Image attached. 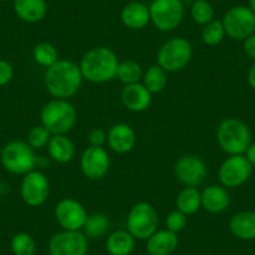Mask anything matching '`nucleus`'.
I'll return each mask as SVG.
<instances>
[{
	"label": "nucleus",
	"mask_w": 255,
	"mask_h": 255,
	"mask_svg": "<svg viewBox=\"0 0 255 255\" xmlns=\"http://www.w3.org/2000/svg\"><path fill=\"white\" fill-rule=\"evenodd\" d=\"M105 247L110 255H129L135 247V238L128 230H118L108 237Z\"/></svg>",
	"instance_id": "obj_24"
},
{
	"label": "nucleus",
	"mask_w": 255,
	"mask_h": 255,
	"mask_svg": "<svg viewBox=\"0 0 255 255\" xmlns=\"http://www.w3.org/2000/svg\"><path fill=\"white\" fill-rule=\"evenodd\" d=\"M122 21L127 28L139 30L150 23V13L149 8L139 1H131L127 4L122 10Z\"/></svg>",
	"instance_id": "obj_19"
},
{
	"label": "nucleus",
	"mask_w": 255,
	"mask_h": 255,
	"mask_svg": "<svg viewBox=\"0 0 255 255\" xmlns=\"http://www.w3.org/2000/svg\"><path fill=\"white\" fill-rule=\"evenodd\" d=\"M186 224H188V215L179 212L178 209L171 212L165 220L166 229L175 233V234L180 233L186 227Z\"/></svg>",
	"instance_id": "obj_34"
},
{
	"label": "nucleus",
	"mask_w": 255,
	"mask_h": 255,
	"mask_svg": "<svg viewBox=\"0 0 255 255\" xmlns=\"http://www.w3.org/2000/svg\"><path fill=\"white\" fill-rule=\"evenodd\" d=\"M190 14L193 20L203 26L214 20V8L208 0H194L191 4Z\"/></svg>",
	"instance_id": "obj_30"
},
{
	"label": "nucleus",
	"mask_w": 255,
	"mask_h": 255,
	"mask_svg": "<svg viewBox=\"0 0 255 255\" xmlns=\"http://www.w3.org/2000/svg\"><path fill=\"white\" fill-rule=\"evenodd\" d=\"M16 16L25 23H38L43 20L48 11L45 0H14Z\"/></svg>",
	"instance_id": "obj_21"
},
{
	"label": "nucleus",
	"mask_w": 255,
	"mask_h": 255,
	"mask_svg": "<svg viewBox=\"0 0 255 255\" xmlns=\"http://www.w3.org/2000/svg\"><path fill=\"white\" fill-rule=\"evenodd\" d=\"M118 56L107 46H95L88 50L80 60L83 78L90 83L102 84L117 78Z\"/></svg>",
	"instance_id": "obj_2"
},
{
	"label": "nucleus",
	"mask_w": 255,
	"mask_h": 255,
	"mask_svg": "<svg viewBox=\"0 0 255 255\" xmlns=\"http://www.w3.org/2000/svg\"><path fill=\"white\" fill-rule=\"evenodd\" d=\"M33 58L36 64L48 69L59 60V53L53 44L44 41V43L36 44L33 50Z\"/></svg>",
	"instance_id": "obj_29"
},
{
	"label": "nucleus",
	"mask_w": 255,
	"mask_h": 255,
	"mask_svg": "<svg viewBox=\"0 0 255 255\" xmlns=\"http://www.w3.org/2000/svg\"><path fill=\"white\" fill-rule=\"evenodd\" d=\"M245 153H247V159L250 161V164L255 165V143L250 144Z\"/></svg>",
	"instance_id": "obj_38"
},
{
	"label": "nucleus",
	"mask_w": 255,
	"mask_h": 255,
	"mask_svg": "<svg viewBox=\"0 0 255 255\" xmlns=\"http://www.w3.org/2000/svg\"><path fill=\"white\" fill-rule=\"evenodd\" d=\"M80 168L85 178L89 180H100L109 171V154L103 146L90 145L80 156Z\"/></svg>",
	"instance_id": "obj_15"
},
{
	"label": "nucleus",
	"mask_w": 255,
	"mask_h": 255,
	"mask_svg": "<svg viewBox=\"0 0 255 255\" xmlns=\"http://www.w3.org/2000/svg\"><path fill=\"white\" fill-rule=\"evenodd\" d=\"M176 209L185 215H193L202 208V193L194 186H185L175 199Z\"/></svg>",
	"instance_id": "obj_25"
},
{
	"label": "nucleus",
	"mask_w": 255,
	"mask_h": 255,
	"mask_svg": "<svg viewBox=\"0 0 255 255\" xmlns=\"http://www.w3.org/2000/svg\"><path fill=\"white\" fill-rule=\"evenodd\" d=\"M14 77V68L9 61L0 59V87H4Z\"/></svg>",
	"instance_id": "obj_35"
},
{
	"label": "nucleus",
	"mask_w": 255,
	"mask_h": 255,
	"mask_svg": "<svg viewBox=\"0 0 255 255\" xmlns=\"http://www.w3.org/2000/svg\"><path fill=\"white\" fill-rule=\"evenodd\" d=\"M10 247L14 255H34L36 250L35 240L28 233H18L14 235Z\"/></svg>",
	"instance_id": "obj_32"
},
{
	"label": "nucleus",
	"mask_w": 255,
	"mask_h": 255,
	"mask_svg": "<svg viewBox=\"0 0 255 255\" xmlns=\"http://www.w3.org/2000/svg\"><path fill=\"white\" fill-rule=\"evenodd\" d=\"M217 140L222 150L229 155H243L252 144V134L245 123L229 118L220 123Z\"/></svg>",
	"instance_id": "obj_4"
},
{
	"label": "nucleus",
	"mask_w": 255,
	"mask_h": 255,
	"mask_svg": "<svg viewBox=\"0 0 255 255\" xmlns=\"http://www.w3.org/2000/svg\"><path fill=\"white\" fill-rule=\"evenodd\" d=\"M1 164L9 173L15 175H25L35 170L38 156L34 149L26 141L14 140L6 144L1 150Z\"/></svg>",
	"instance_id": "obj_5"
},
{
	"label": "nucleus",
	"mask_w": 255,
	"mask_h": 255,
	"mask_svg": "<svg viewBox=\"0 0 255 255\" xmlns=\"http://www.w3.org/2000/svg\"><path fill=\"white\" fill-rule=\"evenodd\" d=\"M51 138V134L46 130L43 125H36L29 130L26 143L35 150V149H41L48 145L49 140Z\"/></svg>",
	"instance_id": "obj_33"
},
{
	"label": "nucleus",
	"mask_w": 255,
	"mask_h": 255,
	"mask_svg": "<svg viewBox=\"0 0 255 255\" xmlns=\"http://www.w3.org/2000/svg\"><path fill=\"white\" fill-rule=\"evenodd\" d=\"M48 153L51 160L59 164L69 163L75 154V146L67 134L51 135L48 143Z\"/></svg>",
	"instance_id": "obj_22"
},
{
	"label": "nucleus",
	"mask_w": 255,
	"mask_h": 255,
	"mask_svg": "<svg viewBox=\"0 0 255 255\" xmlns=\"http://www.w3.org/2000/svg\"><path fill=\"white\" fill-rule=\"evenodd\" d=\"M110 229V220L109 218L102 213H97V214L88 215V219L85 222L84 227H83V233L87 238H92V239H98L102 238L109 232Z\"/></svg>",
	"instance_id": "obj_27"
},
{
	"label": "nucleus",
	"mask_w": 255,
	"mask_h": 255,
	"mask_svg": "<svg viewBox=\"0 0 255 255\" xmlns=\"http://www.w3.org/2000/svg\"><path fill=\"white\" fill-rule=\"evenodd\" d=\"M146 240V250L150 255H170L179 244L178 235L168 229L156 230Z\"/></svg>",
	"instance_id": "obj_18"
},
{
	"label": "nucleus",
	"mask_w": 255,
	"mask_h": 255,
	"mask_svg": "<svg viewBox=\"0 0 255 255\" xmlns=\"http://www.w3.org/2000/svg\"><path fill=\"white\" fill-rule=\"evenodd\" d=\"M41 125L51 135L67 134L77 123V110L67 99H53L41 109Z\"/></svg>",
	"instance_id": "obj_3"
},
{
	"label": "nucleus",
	"mask_w": 255,
	"mask_h": 255,
	"mask_svg": "<svg viewBox=\"0 0 255 255\" xmlns=\"http://www.w3.org/2000/svg\"><path fill=\"white\" fill-rule=\"evenodd\" d=\"M244 50L249 58L255 60V33L244 40Z\"/></svg>",
	"instance_id": "obj_37"
},
{
	"label": "nucleus",
	"mask_w": 255,
	"mask_h": 255,
	"mask_svg": "<svg viewBox=\"0 0 255 255\" xmlns=\"http://www.w3.org/2000/svg\"><path fill=\"white\" fill-rule=\"evenodd\" d=\"M174 174L183 185L198 188L207 178L208 168L202 158L186 154L178 159L174 165Z\"/></svg>",
	"instance_id": "obj_12"
},
{
	"label": "nucleus",
	"mask_w": 255,
	"mask_h": 255,
	"mask_svg": "<svg viewBox=\"0 0 255 255\" xmlns=\"http://www.w3.org/2000/svg\"><path fill=\"white\" fill-rule=\"evenodd\" d=\"M158 212L149 203H136L128 214V232L130 233L135 239L146 240L158 230Z\"/></svg>",
	"instance_id": "obj_6"
},
{
	"label": "nucleus",
	"mask_w": 255,
	"mask_h": 255,
	"mask_svg": "<svg viewBox=\"0 0 255 255\" xmlns=\"http://www.w3.org/2000/svg\"><path fill=\"white\" fill-rule=\"evenodd\" d=\"M191 56V44L184 38H173L165 41L159 49L158 65L168 73L179 72L190 63Z\"/></svg>",
	"instance_id": "obj_7"
},
{
	"label": "nucleus",
	"mask_w": 255,
	"mask_h": 255,
	"mask_svg": "<svg viewBox=\"0 0 255 255\" xmlns=\"http://www.w3.org/2000/svg\"><path fill=\"white\" fill-rule=\"evenodd\" d=\"M253 165L244 155H229L219 169V180L225 188H238L252 175Z\"/></svg>",
	"instance_id": "obj_13"
},
{
	"label": "nucleus",
	"mask_w": 255,
	"mask_h": 255,
	"mask_svg": "<svg viewBox=\"0 0 255 255\" xmlns=\"http://www.w3.org/2000/svg\"><path fill=\"white\" fill-rule=\"evenodd\" d=\"M225 29L222 20H213L203 26L202 30V40L204 44L209 46L219 45L225 38Z\"/></svg>",
	"instance_id": "obj_31"
},
{
	"label": "nucleus",
	"mask_w": 255,
	"mask_h": 255,
	"mask_svg": "<svg viewBox=\"0 0 255 255\" xmlns=\"http://www.w3.org/2000/svg\"><path fill=\"white\" fill-rule=\"evenodd\" d=\"M229 229L234 237L242 240L255 239V212H240L233 215Z\"/></svg>",
	"instance_id": "obj_23"
},
{
	"label": "nucleus",
	"mask_w": 255,
	"mask_h": 255,
	"mask_svg": "<svg viewBox=\"0 0 255 255\" xmlns=\"http://www.w3.org/2000/svg\"><path fill=\"white\" fill-rule=\"evenodd\" d=\"M225 34L235 40H245L255 33V14L248 6L238 5L230 8L222 20Z\"/></svg>",
	"instance_id": "obj_9"
},
{
	"label": "nucleus",
	"mask_w": 255,
	"mask_h": 255,
	"mask_svg": "<svg viewBox=\"0 0 255 255\" xmlns=\"http://www.w3.org/2000/svg\"><path fill=\"white\" fill-rule=\"evenodd\" d=\"M248 8L255 14V0H248Z\"/></svg>",
	"instance_id": "obj_41"
},
{
	"label": "nucleus",
	"mask_w": 255,
	"mask_h": 255,
	"mask_svg": "<svg viewBox=\"0 0 255 255\" xmlns=\"http://www.w3.org/2000/svg\"><path fill=\"white\" fill-rule=\"evenodd\" d=\"M0 1H9V0H0Z\"/></svg>",
	"instance_id": "obj_42"
},
{
	"label": "nucleus",
	"mask_w": 255,
	"mask_h": 255,
	"mask_svg": "<svg viewBox=\"0 0 255 255\" xmlns=\"http://www.w3.org/2000/svg\"><path fill=\"white\" fill-rule=\"evenodd\" d=\"M165 70L155 64L148 68L145 73L143 74V84L151 94L163 92L168 85V75Z\"/></svg>",
	"instance_id": "obj_26"
},
{
	"label": "nucleus",
	"mask_w": 255,
	"mask_h": 255,
	"mask_svg": "<svg viewBox=\"0 0 255 255\" xmlns=\"http://www.w3.org/2000/svg\"><path fill=\"white\" fill-rule=\"evenodd\" d=\"M149 13L155 28L161 31H171L183 21L184 4L181 0H153Z\"/></svg>",
	"instance_id": "obj_8"
},
{
	"label": "nucleus",
	"mask_w": 255,
	"mask_h": 255,
	"mask_svg": "<svg viewBox=\"0 0 255 255\" xmlns=\"http://www.w3.org/2000/svg\"><path fill=\"white\" fill-rule=\"evenodd\" d=\"M108 144L110 149L118 154L130 151L136 143V134L130 125L120 123L110 128L108 131Z\"/></svg>",
	"instance_id": "obj_16"
},
{
	"label": "nucleus",
	"mask_w": 255,
	"mask_h": 255,
	"mask_svg": "<svg viewBox=\"0 0 255 255\" xmlns=\"http://www.w3.org/2000/svg\"><path fill=\"white\" fill-rule=\"evenodd\" d=\"M50 193V184L44 173L33 170L25 174L20 184V195L23 202L31 208L43 205Z\"/></svg>",
	"instance_id": "obj_11"
},
{
	"label": "nucleus",
	"mask_w": 255,
	"mask_h": 255,
	"mask_svg": "<svg viewBox=\"0 0 255 255\" xmlns=\"http://www.w3.org/2000/svg\"><path fill=\"white\" fill-rule=\"evenodd\" d=\"M122 103L128 110L141 113L151 104V93L141 83L125 85L122 90Z\"/></svg>",
	"instance_id": "obj_17"
},
{
	"label": "nucleus",
	"mask_w": 255,
	"mask_h": 255,
	"mask_svg": "<svg viewBox=\"0 0 255 255\" xmlns=\"http://www.w3.org/2000/svg\"><path fill=\"white\" fill-rule=\"evenodd\" d=\"M107 138H108V134L105 133L103 129L100 128H95L93 129L92 131L89 133V143L92 146H103L105 143H107Z\"/></svg>",
	"instance_id": "obj_36"
},
{
	"label": "nucleus",
	"mask_w": 255,
	"mask_h": 255,
	"mask_svg": "<svg viewBox=\"0 0 255 255\" xmlns=\"http://www.w3.org/2000/svg\"><path fill=\"white\" fill-rule=\"evenodd\" d=\"M229 193L223 185H209L202 191V207L207 212L217 214L229 207Z\"/></svg>",
	"instance_id": "obj_20"
},
{
	"label": "nucleus",
	"mask_w": 255,
	"mask_h": 255,
	"mask_svg": "<svg viewBox=\"0 0 255 255\" xmlns=\"http://www.w3.org/2000/svg\"><path fill=\"white\" fill-rule=\"evenodd\" d=\"M10 191V186L4 181H0V195H6Z\"/></svg>",
	"instance_id": "obj_40"
},
{
	"label": "nucleus",
	"mask_w": 255,
	"mask_h": 255,
	"mask_svg": "<svg viewBox=\"0 0 255 255\" xmlns=\"http://www.w3.org/2000/svg\"><path fill=\"white\" fill-rule=\"evenodd\" d=\"M143 69L140 64L134 60L119 61L117 70V78L125 85L135 84L143 79Z\"/></svg>",
	"instance_id": "obj_28"
},
{
	"label": "nucleus",
	"mask_w": 255,
	"mask_h": 255,
	"mask_svg": "<svg viewBox=\"0 0 255 255\" xmlns=\"http://www.w3.org/2000/svg\"><path fill=\"white\" fill-rule=\"evenodd\" d=\"M50 255H87L88 238L80 230H61L49 242Z\"/></svg>",
	"instance_id": "obj_10"
},
{
	"label": "nucleus",
	"mask_w": 255,
	"mask_h": 255,
	"mask_svg": "<svg viewBox=\"0 0 255 255\" xmlns=\"http://www.w3.org/2000/svg\"><path fill=\"white\" fill-rule=\"evenodd\" d=\"M55 219L63 230H82L88 219L84 205L73 198H64L56 204Z\"/></svg>",
	"instance_id": "obj_14"
},
{
	"label": "nucleus",
	"mask_w": 255,
	"mask_h": 255,
	"mask_svg": "<svg viewBox=\"0 0 255 255\" xmlns=\"http://www.w3.org/2000/svg\"><path fill=\"white\" fill-rule=\"evenodd\" d=\"M84 80L78 64L72 60L59 59L46 69L44 84L46 90L55 99H69L79 92Z\"/></svg>",
	"instance_id": "obj_1"
},
{
	"label": "nucleus",
	"mask_w": 255,
	"mask_h": 255,
	"mask_svg": "<svg viewBox=\"0 0 255 255\" xmlns=\"http://www.w3.org/2000/svg\"><path fill=\"white\" fill-rule=\"evenodd\" d=\"M248 83H249L250 88L255 90V63L253 64V67L250 68L249 73H248Z\"/></svg>",
	"instance_id": "obj_39"
}]
</instances>
